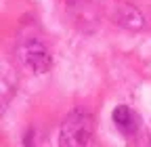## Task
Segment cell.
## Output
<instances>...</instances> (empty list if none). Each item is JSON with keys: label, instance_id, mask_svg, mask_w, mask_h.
I'll return each mask as SVG.
<instances>
[{"label": "cell", "instance_id": "obj_1", "mask_svg": "<svg viewBox=\"0 0 151 147\" xmlns=\"http://www.w3.org/2000/svg\"><path fill=\"white\" fill-rule=\"evenodd\" d=\"M94 137V118L86 112H71L59 130V145L84 147Z\"/></svg>", "mask_w": 151, "mask_h": 147}, {"label": "cell", "instance_id": "obj_2", "mask_svg": "<svg viewBox=\"0 0 151 147\" xmlns=\"http://www.w3.org/2000/svg\"><path fill=\"white\" fill-rule=\"evenodd\" d=\"M17 55L21 63L34 74H46L52 65L50 50L40 38H21L17 46Z\"/></svg>", "mask_w": 151, "mask_h": 147}, {"label": "cell", "instance_id": "obj_3", "mask_svg": "<svg viewBox=\"0 0 151 147\" xmlns=\"http://www.w3.org/2000/svg\"><path fill=\"white\" fill-rule=\"evenodd\" d=\"M109 15H111V19L116 21L120 27L130 30V32H141L147 25L145 15L134 4H130V2H116V0H113Z\"/></svg>", "mask_w": 151, "mask_h": 147}, {"label": "cell", "instance_id": "obj_4", "mask_svg": "<svg viewBox=\"0 0 151 147\" xmlns=\"http://www.w3.org/2000/svg\"><path fill=\"white\" fill-rule=\"evenodd\" d=\"M113 124L124 137H132L139 130V116L128 105H118L113 109Z\"/></svg>", "mask_w": 151, "mask_h": 147}]
</instances>
